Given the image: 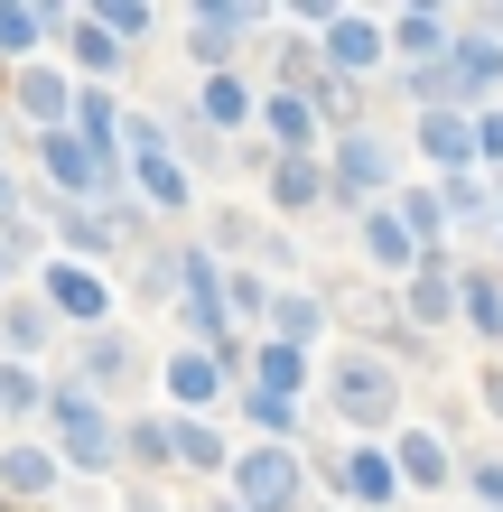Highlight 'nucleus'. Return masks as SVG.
Instances as JSON below:
<instances>
[{"label":"nucleus","mask_w":503,"mask_h":512,"mask_svg":"<svg viewBox=\"0 0 503 512\" xmlns=\"http://www.w3.org/2000/svg\"><path fill=\"white\" fill-rule=\"evenodd\" d=\"M233 485H243V503H252V512H289V503H299V457L261 447V457L233 466Z\"/></svg>","instance_id":"nucleus-2"},{"label":"nucleus","mask_w":503,"mask_h":512,"mask_svg":"<svg viewBox=\"0 0 503 512\" xmlns=\"http://www.w3.org/2000/svg\"><path fill=\"white\" fill-rule=\"evenodd\" d=\"M336 475L354 485V503H392V485H401V475H392V457H345Z\"/></svg>","instance_id":"nucleus-10"},{"label":"nucleus","mask_w":503,"mask_h":512,"mask_svg":"<svg viewBox=\"0 0 503 512\" xmlns=\"http://www.w3.org/2000/svg\"><path fill=\"white\" fill-rule=\"evenodd\" d=\"M47 168L66 177V187H94V177H103V149H84L75 131H47Z\"/></svg>","instance_id":"nucleus-6"},{"label":"nucleus","mask_w":503,"mask_h":512,"mask_svg":"<svg viewBox=\"0 0 503 512\" xmlns=\"http://www.w3.org/2000/svg\"><path fill=\"white\" fill-rule=\"evenodd\" d=\"M0 215H10V187H0Z\"/></svg>","instance_id":"nucleus-31"},{"label":"nucleus","mask_w":503,"mask_h":512,"mask_svg":"<svg viewBox=\"0 0 503 512\" xmlns=\"http://www.w3.org/2000/svg\"><path fill=\"white\" fill-rule=\"evenodd\" d=\"M327 56H336L345 75H354V66H373V56H382V38H373V19H336V38H327Z\"/></svg>","instance_id":"nucleus-12"},{"label":"nucleus","mask_w":503,"mask_h":512,"mask_svg":"<svg viewBox=\"0 0 503 512\" xmlns=\"http://www.w3.org/2000/svg\"><path fill=\"white\" fill-rule=\"evenodd\" d=\"M392 475H410V485H438V475H448V447H438V438H401Z\"/></svg>","instance_id":"nucleus-13"},{"label":"nucleus","mask_w":503,"mask_h":512,"mask_svg":"<svg viewBox=\"0 0 503 512\" xmlns=\"http://www.w3.org/2000/svg\"><path fill=\"white\" fill-rule=\"evenodd\" d=\"M56 438H66L75 466H112V419L84 401V391H56Z\"/></svg>","instance_id":"nucleus-1"},{"label":"nucleus","mask_w":503,"mask_h":512,"mask_svg":"<svg viewBox=\"0 0 503 512\" xmlns=\"http://www.w3.org/2000/svg\"><path fill=\"white\" fill-rule=\"evenodd\" d=\"M19 112H28L38 131H56V122H66V84H56L47 66H28V75H19Z\"/></svg>","instance_id":"nucleus-5"},{"label":"nucleus","mask_w":503,"mask_h":512,"mask_svg":"<svg viewBox=\"0 0 503 512\" xmlns=\"http://www.w3.org/2000/svg\"><path fill=\"white\" fill-rule=\"evenodd\" d=\"M224 38H233V0H205V10H196V56H205V66L224 56Z\"/></svg>","instance_id":"nucleus-17"},{"label":"nucleus","mask_w":503,"mask_h":512,"mask_svg":"<svg viewBox=\"0 0 503 512\" xmlns=\"http://www.w3.org/2000/svg\"><path fill=\"white\" fill-rule=\"evenodd\" d=\"M466 317H476V326H503V298H494V280H466Z\"/></svg>","instance_id":"nucleus-26"},{"label":"nucleus","mask_w":503,"mask_h":512,"mask_svg":"<svg viewBox=\"0 0 503 512\" xmlns=\"http://www.w3.org/2000/svg\"><path fill=\"white\" fill-rule=\"evenodd\" d=\"M420 149H429V159H476V122H448V112H438V122H420Z\"/></svg>","instance_id":"nucleus-11"},{"label":"nucleus","mask_w":503,"mask_h":512,"mask_svg":"<svg viewBox=\"0 0 503 512\" xmlns=\"http://www.w3.org/2000/svg\"><path fill=\"white\" fill-rule=\"evenodd\" d=\"M215 354H177V364H168V382H177V401H215Z\"/></svg>","instance_id":"nucleus-14"},{"label":"nucleus","mask_w":503,"mask_h":512,"mask_svg":"<svg viewBox=\"0 0 503 512\" xmlns=\"http://www.w3.org/2000/svg\"><path fill=\"white\" fill-rule=\"evenodd\" d=\"M271 196H280V205H317V168H308V159H280V168H271Z\"/></svg>","instance_id":"nucleus-18"},{"label":"nucleus","mask_w":503,"mask_h":512,"mask_svg":"<svg viewBox=\"0 0 503 512\" xmlns=\"http://www.w3.org/2000/svg\"><path fill=\"white\" fill-rule=\"evenodd\" d=\"M410 308H420V317H448V308H457V289L438 280V270H420V280H410Z\"/></svg>","instance_id":"nucleus-21"},{"label":"nucleus","mask_w":503,"mask_h":512,"mask_svg":"<svg viewBox=\"0 0 503 512\" xmlns=\"http://www.w3.org/2000/svg\"><path fill=\"white\" fill-rule=\"evenodd\" d=\"M401 47H410V56H438V10H410V19H401Z\"/></svg>","instance_id":"nucleus-24"},{"label":"nucleus","mask_w":503,"mask_h":512,"mask_svg":"<svg viewBox=\"0 0 503 512\" xmlns=\"http://www.w3.org/2000/svg\"><path fill=\"white\" fill-rule=\"evenodd\" d=\"M243 112H252V94H243L233 75H215V84H205V122H243Z\"/></svg>","instance_id":"nucleus-19"},{"label":"nucleus","mask_w":503,"mask_h":512,"mask_svg":"<svg viewBox=\"0 0 503 512\" xmlns=\"http://www.w3.org/2000/svg\"><path fill=\"white\" fill-rule=\"evenodd\" d=\"M94 28H103V38H140V28H150V10H140V0H112Z\"/></svg>","instance_id":"nucleus-23"},{"label":"nucleus","mask_w":503,"mask_h":512,"mask_svg":"<svg viewBox=\"0 0 503 512\" xmlns=\"http://www.w3.org/2000/svg\"><path fill=\"white\" fill-rule=\"evenodd\" d=\"M382 168H392V159H382V140H345L336 149V187H382Z\"/></svg>","instance_id":"nucleus-9"},{"label":"nucleus","mask_w":503,"mask_h":512,"mask_svg":"<svg viewBox=\"0 0 503 512\" xmlns=\"http://www.w3.org/2000/svg\"><path fill=\"white\" fill-rule=\"evenodd\" d=\"M299 345H261V391H271V401H289V391H299Z\"/></svg>","instance_id":"nucleus-15"},{"label":"nucleus","mask_w":503,"mask_h":512,"mask_svg":"<svg viewBox=\"0 0 503 512\" xmlns=\"http://www.w3.org/2000/svg\"><path fill=\"white\" fill-rule=\"evenodd\" d=\"M28 38H38V10H0V47H10V56H19Z\"/></svg>","instance_id":"nucleus-27"},{"label":"nucleus","mask_w":503,"mask_h":512,"mask_svg":"<svg viewBox=\"0 0 503 512\" xmlns=\"http://www.w3.org/2000/svg\"><path fill=\"white\" fill-rule=\"evenodd\" d=\"M485 410H494V419H503V373H494V382H485Z\"/></svg>","instance_id":"nucleus-30"},{"label":"nucleus","mask_w":503,"mask_h":512,"mask_svg":"<svg viewBox=\"0 0 503 512\" xmlns=\"http://www.w3.org/2000/svg\"><path fill=\"white\" fill-rule=\"evenodd\" d=\"M75 56H84V66H94V75H103V66H112V56H122V47H112L103 28H84V38H75Z\"/></svg>","instance_id":"nucleus-28"},{"label":"nucleus","mask_w":503,"mask_h":512,"mask_svg":"<svg viewBox=\"0 0 503 512\" xmlns=\"http://www.w3.org/2000/svg\"><path fill=\"white\" fill-rule=\"evenodd\" d=\"M168 447H177V457H187V466H224V438H215V429H177Z\"/></svg>","instance_id":"nucleus-22"},{"label":"nucleus","mask_w":503,"mask_h":512,"mask_svg":"<svg viewBox=\"0 0 503 512\" xmlns=\"http://www.w3.org/2000/svg\"><path fill=\"white\" fill-rule=\"evenodd\" d=\"M140 187H150L159 205H187V177H177V159H168V149H140Z\"/></svg>","instance_id":"nucleus-16"},{"label":"nucleus","mask_w":503,"mask_h":512,"mask_svg":"<svg viewBox=\"0 0 503 512\" xmlns=\"http://www.w3.org/2000/svg\"><path fill=\"white\" fill-rule=\"evenodd\" d=\"M47 298L66 317H103V280H94V270H47Z\"/></svg>","instance_id":"nucleus-7"},{"label":"nucleus","mask_w":503,"mask_h":512,"mask_svg":"<svg viewBox=\"0 0 503 512\" xmlns=\"http://www.w3.org/2000/svg\"><path fill=\"white\" fill-rule=\"evenodd\" d=\"M0 485H10V494H47L56 457H47V447H10V457H0Z\"/></svg>","instance_id":"nucleus-8"},{"label":"nucleus","mask_w":503,"mask_h":512,"mask_svg":"<svg viewBox=\"0 0 503 512\" xmlns=\"http://www.w3.org/2000/svg\"><path fill=\"white\" fill-rule=\"evenodd\" d=\"M336 410L345 419H392V373L382 364H336Z\"/></svg>","instance_id":"nucleus-3"},{"label":"nucleus","mask_w":503,"mask_h":512,"mask_svg":"<svg viewBox=\"0 0 503 512\" xmlns=\"http://www.w3.org/2000/svg\"><path fill=\"white\" fill-rule=\"evenodd\" d=\"M308 122H317V112H308L299 94H280V103H271V131L289 140V159H299V140H308Z\"/></svg>","instance_id":"nucleus-20"},{"label":"nucleus","mask_w":503,"mask_h":512,"mask_svg":"<svg viewBox=\"0 0 503 512\" xmlns=\"http://www.w3.org/2000/svg\"><path fill=\"white\" fill-rule=\"evenodd\" d=\"M494 75H503V56H494V47H457L448 66L420 84V94H476V84H494Z\"/></svg>","instance_id":"nucleus-4"},{"label":"nucleus","mask_w":503,"mask_h":512,"mask_svg":"<svg viewBox=\"0 0 503 512\" xmlns=\"http://www.w3.org/2000/svg\"><path fill=\"white\" fill-rule=\"evenodd\" d=\"M28 401H38V382H28V373H0V410H28Z\"/></svg>","instance_id":"nucleus-29"},{"label":"nucleus","mask_w":503,"mask_h":512,"mask_svg":"<svg viewBox=\"0 0 503 512\" xmlns=\"http://www.w3.org/2000/svg\"><path fill=\"white\" fill-rule=\"evenodd\" d=\"M373 252H382V261H410V233H401V215H373Z\"/></svg>","instance_id":"nucleus-25"}]
</instances>
